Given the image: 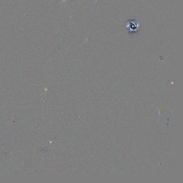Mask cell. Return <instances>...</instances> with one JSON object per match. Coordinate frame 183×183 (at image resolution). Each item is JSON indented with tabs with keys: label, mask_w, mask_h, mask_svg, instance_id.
I'll use <instances>...</instances> for the list:
<instances>
[{
	"label": "cell",
	"mask_w": 183,
	"mask_h": 183,
	"mask_svg": "<svg viewBox=\"0 0 183 183\" xmlns=\"http://www.w3.org/2000/svg\"><path fill=\"white\" fill-rule=\"evenodd\" d=\"M140 24L136 20L130 21L126 24V28L130 32H136L140 29Z\"/></svg>",
	"instance_id": "obj_1"
}]
</instances>
